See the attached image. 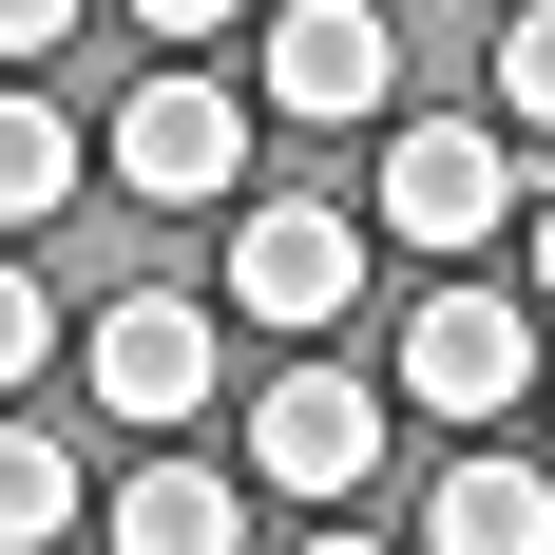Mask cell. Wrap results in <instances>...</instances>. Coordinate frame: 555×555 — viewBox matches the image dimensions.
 <instances>
[{
	"label": "cell",
	"mask_w": 555,
	"mask_h": 555,
	"mask_svg": "<svg viewBox=\"0 0 555 555\" xmlns=\"http://www.w3.org/2000/svg\"><path fill=\"white\" fill-rule=\"evenodd\" d=\"M230 307H249V326L269 345H326L345 307H364V230L326 211V192H249V211H230Z\"/></svg>",
	"instance_id": "obj_1"
},
{
	"label": "cell",
	"mask_w": 555,
	"mask_h": 555,
	"mask_svg": "<svg viewBox=\"0 0 555 555\" xmlns=\"http://www.w3.org/2000/svg\"><path fill=\"white\" fill-rule=\"evenodd\" d=\"M96 172L134 211H211V192H249V96L230 77H134V115L96 134Z\"/></svg>",
	"instance_id": "obj_2"
},
{
	"label": "cell",
	"mask_w": 555,
	"mask_h": 555,
	"mask_svg": "<svg viewBox=\"0 0 555 555\" xmlns=\"http://www.w3.org/2000/svg\"><path fill=\"white\" fill-rule=\"evenodd\" d=\"M537 211V172H517V134H479V115H422V134H384V230L402 249H479V230Z\"/></svg>",
	"instance_id": "obj_3"
},
{
	"label": "cell",
	"mask_w": 555,
	"mask_h": 555,
	"mask_svg": "<svg viewBox=\"0 0 555 555\" xmlns=\"http://www.w3.org/2000/svg\"><path fill=\"white\" fill-rule=\"evenodd\" d=\"M402 402H422V422H499L517 384H537V326H517V287H422V307H402V364H384Z\"/></svg>",
	"instance_id": "obj_4"
},
{
	"label": "cell",
	"mask_w": 555,
	"mask_h": 555,
	"mask_svg": "<svg viewBox=\"0 0 555 555\" xmlns=\"http://www.w3.org/2000/svg\"><path fill=\"white\" fill-rule=\"evenodd\" d=\"M77 364H96V422H192L211 402V287H115L96 326H77Z\"/></svg>",
	"instance_id": "obj_5"
},
{
	"label": "cell",
	"mask_w": 555,
	"mask_h": 555,
	"mask_svg": "<svg viewBox=\"0 0 555 555\" xmlns=\"http://www.w3.org/2000/svg\"><path fill=\"white\" fill-rule=\"evenodd\" d=\"M269 115H307V134H345V115H384L402 96V20L384 0H269Z\"/></svg>",
	"instance_id": "obj_6"
},
{
	"label": "cell",
	"mask_w": 555,
	"mask_h": 555,
	"mask_svg": "<svg viewBox=\"0 0 555 555\" xmlns=\"http://www.w3.org/2000/svg\"><path fill=\"white\" fill-rule=\"evenodd\" d=\"M249 479H269V499H364V479H384V384L287 364V384L249 402Z\"/></svg>",
	"instance_id": "obj_7"
},
{
	"label": "cell",
	"mask_w": 555,
	"mask_h": 555,
	"mask_svg": "<svg viewBox=\"0 0 555 555\" xmlns=\"http://www.w3.org/2000/svg\"><path fill=\"white\" fill-rule=\"evenodd\" d=\"M422 555H555V460H441L422 479Z\"/></svg>",
	"instance_id": "obj_8"
},
{
	"label": "cell",
	"mask_w": 555,
	"mask_h": 555,
	"mask_svg": "<svg viewBox=\"0 0 555 555\" xmlns=\"http://www.w3.org/2000/svg\"><path fill=\"white\" fill-rule=\"evenodd\" d=\"M96 537L115 555H249V499H230L211 460H134V479L96 499Z\"/></svg>",
	"instance_id": "obj_9"
},
{
	"label": "cell",
	"mask_w": 555,
	"mask_h": 555,
	"mask_svg": "<svg viewBox=\"0 0 555 555\" xmlns=\"http://www.w3.org/2000/svg\"><path fill=\"white\" fill-rule=\"evenodd\" d=\"M77 192H96V134L57 96H0V230H57Z\"/></svg>",
	"instance_id": "obj_10"
},
{
	"label": "cell",
	"mask_w": 555,
	"mask_h": 555,
	"mask_svg": "<svg viewBox=\"0 0 555 555\" xmlns=\"http://www.w3.org/2000/svg\"><path fill=\"white\" fill-rule=\"evenodd\" d=\"M57 537H77V441L0 422V555H57Z\"/></svg>",
	"instance_id": "obj_11"
},
{
	"label": "cell",
	"mask_w": 555,
	"mask_h": 555,
	"mask_svg": "<svg viewBox=\"0 0 555 555\" xmlns=\"http://www.w3.org/2000/svg\"><path fill=\"white\" fill-rule=\"evenodd\" d=\"M499 115H517V134H555V0H517V20H499Z\"/></svg>",
	"instance_id": "obj_12"
},
{
	"label": "cell",
	"mask_w": 555,
	"mask_h": 555,
	"mask_svg": "<svg viewBox=\"0 0 555 555\" xmlns=\"http://www.w3.org/2000/svg\"><path fill=\"white\" fill-rule=\"evenodd\" d=\"M39 364H57V287H39V269H0V402L39 384Z\"/></svg>",
	"instance_id": "obj_13"
},
{
	"label": "cell",
	"mask_w": 555,
	"mask_h": 555,
	"mask_svg": "<svg viewBox=\"0 0 555 555\" xmlns=\"http://www.w3.org/2000/svg\"><path fill=\"white\" fill-rule=\"evenodd\" d=\"M77 20H96V0H0V57H57Z\"/></svg>",
	"instance_id": "obj_14"
},
{
	"label": "cell",
	"mask_w": 555,
	"mask_h": 555,
	"mask_svg": "<svg viewBox=\"0 0 555 555\" xmlns=\"http://www.w3.org/2000/svg\"><path fill=\"white\" fill-rule=\"evenodd\" d=\"M134 20H154V39H230L249 0H134Z\"/></svg>",
	"instance_id": "obj_15"
},
{
	"label": "cell",
	"mask_w": 555,
	"mask_h": 555,
	"mask_svg": "<svg viewBox=\"0 0 555 555\" xmlns=\"http://www.w3.org/2000/svg\"><path fill=\"white\" fill-rule=\"evenodd\" d=\"M517 269H537V307H555V192H537V211H517Z\"/></svg>",
	"instance_id": "obj_16"
},
{
	"label": "cell",
	"mask_w": 555,
	"mask_h": 555,
	"mask_svg": "<svg viewBox=\"0 0 555 555\" xmlns=\"http://www.w3.org/2000/svg\"><path fill=\"white\" fill-rule=\"evenodd\" d=\"M307 555H384V537H307Z\"/></svg>",
	"instance_id": "obj_17"
}]
</instances>
